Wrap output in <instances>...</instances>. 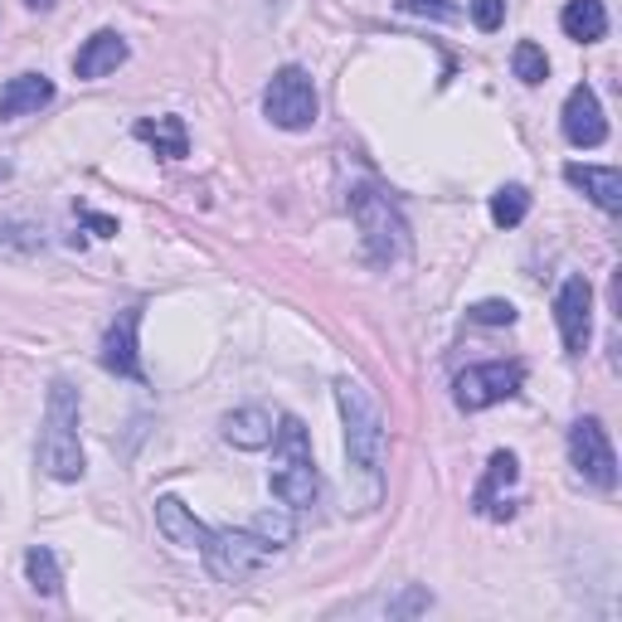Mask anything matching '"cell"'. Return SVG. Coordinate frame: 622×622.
<instances>
[{
	"label": "cell",
	"mask_w": 622,
	"mask_h": 622,
	"mask_svg": "<svg viewBox=\"0 0 622 622\" xmlns=\"http://www.w3.org/2000/svg\"><path fill=\"white\" fill-rule=\"evenodd\" d=\"M525 215H531V190L525 185H501L492 195V224L496 229H515Z\"/></svg>",
	"instance_id": "20"
},
{
	"label": "cell",
	"mask_w": 622,
	"mask_h": 622,
	"mask_svg": "<svg viewBox=\"0 0 622 622\" xmlns=\"http://www.w3.org/2000/svg\"><path fill=\"white\" fill-rule=\"evenodd\" d=\"M122 63H127V39L117 34V30H98L73 55V73L78 78H102V73H117Z\"/></svg>",
	"instance_id": "15"
},
{
	"label": "cell",
	"mask_w": 622,
	"mask_h": 622,
	"mask_svg": "<svg viewBox=\"0 0 622 622\" xmlns=\"http://www.w3.org/2000/svg\"><path fill=\"white\" fill-rule=\"evenodd\" d=\"M336 404L340 423H346V486L355 511H375L379 492H385V462H389V433L379 418L375 399L355 385V379H336Z\"/></svg>",
	"instance_id": "1"
},
{
	"label": "cell",
	"mask_w": 622,
	"mask_h": 622,
	"mask_svg": "<svg viewBox=\"0 0 622 622\" xmlns=\"http://www.w3.org/2000/svg\"><path fill=\"white\" fill-rule=\"evenodd\" d=\"M351 215H355V224H361V238H365L369 258H375L379 268L408 258V224H404L399 209L389 205V195L369 190V185H355L351 190Z\"/></svg>",
	"instance_id": "4"
},
{
	"label": "cell",
	"mask_w": 622,
	"mask_h": 622,
	"mask_svg": "<svg viewBox=\"0 0 622 622\" xmlns=\"http://www.w3.org/2000/svg\"><path fill=\"white\" fill-rule=\"evenodd\" d=\"M511 69L521 83H545L550 78V59H545V49L535 45V39H521L515 45V55H511Z\"/></svg>",
	"instance_id": "22"
},
{
	"label": "cell",
	"mask_w": 622,
	"mask_h": 622,
	"mask_svg": "<svg viewBox=\"0 0 622 622\" xmlns=\"http://www.w3.org/2000/svg\"><path fill=\"white\" fill-rule=\"evenodd\" d=\"M24 574H30V584L45 593V599H55L59 584H63L59 560H55V550H49V545H34L30 554H24Z\"/></svg>",
	"instance_id": "21"
},
{
	"label": "cell",
	"mask_w": 622,
	"mask_h": 622,
	"mask_svg": "<svg viewBox=\"0 0 622 622\" xmlns=\"http://www.w3.org/2000/svg\"><path fill=\"white\" fill-rule=\"evenodd\" d=\"M569 457H574V467L589 486H599V492H613L618 486V453L608 443V428L599 418H579L569 428Z\"/></svg>",
	"instance_id": "8"
},
{
	"label": "cell",
	"mask_w": 622,
	"mask_h": 622,
	"mask_svg": "<svg viewBox=\"0 0 622 622\" xmlns=\"http://www.w3.org/2000/svg\"><path fill=\"white\" fill-rule=\"evenodd\" d=\"M525 385V365L515 361H492V365H472L457 375V408H467V414H476V408H492L501 399H515Z\"/></svg>",
	"instance_id": "7"
},
{
	"label": "cell",
	"mask_w": 622,
	"mask_h": 622,
	"mask_svg": "<svg viewBox=\"0 0 622 622\" xmlns=\"http://www.w3.org/2000/svg\"><path fill=\"white\" fill-rule=\"evenodd\" d=\"M83 224L92 234H117V219H108V215H88V209H83Z\"/></svg>",
	"instance_id": "27"
},
{
	"label": "cell",
	"mask_w": 622,
	"mask_h": 622,
	"mask_svg": "<svg viewBox=\"0 0 622 622\" xmlns=\"http://www.w3.org/2000/svg\"><path fill=\"white\" fill-rule=\"evenodd\" d=\"M254 531H258L263 540H273L277 550H283L287 540H293V521H287V506L277 511V515H273V511H268V515H258V521H254Z\"/></svg>",
	"instance_id": "24"
},
{
	"label": "cell",
	"mask_w": 622,
	"mask_h": 622,
	"mask_svg": "<svg viewBox=\"0 0 622 622\" xmlns=\"http://www.w3.org/2000/svg\"><path fill=\"white\" fill-rule=\"evenodd\" d=\"M273 496L283 501L287 511H307L316 496H322V472L312 462V438L302 428V418H277L273 428V476H268Z\"/></svg>",
	"instance_id": "2"
},
{
	"label": "cell",
	"mask_w": 622,
	"mask_h": 622,
	"mask_svg": "<svg viewBox=\"0 0 622 622\" xmlns=\"http://www.w3.org/2000/svg\"><path fill=\"white\" fill-rule=\"evenodd\" d=\"M515 476H521V462H515V453H492V462H486V482L476 486L472 506L482 515L496 511V492H506V486H515Z\"/></svg>",
	"instance_id": "19"
},
{
	"label": "cell",
	"mask_w": 622,
	"mask_h": 622,
	"mask_svg": "<svg viewBox=\"0 0 622 622\" xmlns=\"http://www.w3.org/2000/svg\"><path fill=\"white\" fill-rule=\"evenodd\" d=\"M273 414L268 408H234L229 418H224V438L234 447H244V453H258V447L273 443Z\"/></svg>",
	"instance_id": "16"
},
{
	"label": "cell",
	"mask_w": 622,
	"mask_h": 622,
	"mask_svg": "<svg viewBox=\"0 0 622 622\" xmlns=\"http://www.w3.org/2000/svg\"><path fill=\"white\" fill-rule=\"evenodd\" d=\"M560 24H564L569 39H579V45H593V39L608 34V10H603V0H569Z\"/></svg>",
	"instance_id": "18"
},
{
	"label": "cell",
	"mask_w": 622,
	"mask_h": 622,
	"mask_svg": "<svg viewBox=\"0 0 622 622\" xmlns=\"http://www.w3.org/2000/svg\"><path fill=\"white\" fill-rule=\"evenodd\" d=\"M564 137L569 147H603L608 141V117H603V102L599 92H593L589 83H579L574 92L564 98Z\"/></svg>",
	"instance_id": "10"
},
{
	"label": "cell",
	"mask_w": 622,
	"mask_h": 622,
	"mask_svg": "<svg viewBox=\"0 0 622 622\" xmlns=\"http://www.w3.org/2000/svg\"><path fill=\"white\" fill-rule=\"evenodd\" d=\"M564 180L584 190L603 215H622V176L613 166H564Z\"/></svg>",
	"instance_id": "14"
},
{
	"label": "cell",
	"mask_w": 622,
	"mask_h": 622,
	"mask_svg": "<svg viewBox=\"0 0 622 622\" xmlns=\"http://www.w3.org/2000/svg\"><path fill=\"white\" fill-rule=\"evenodd\" d=\"M24 6H30V10H55L59 0H24Z\"/></svg>",
	"instance_id": "28"
},
{
	"label": "cell",
	"mask_w": 622,
	"mask_h": 622,
	"mask_svg": "<svg viewBox=\"0 0 622 622\" xmlns=\"http://www.w3.org/2000/svg\"><path fill=\"white\" fill-rule=\"evenodd\" d=\"M0 176H6V166H0Z\"/></svg>",
	"instance_id": "29"
},
{
	"label": "cell",
	"mask_w": 622,
	"mask_h": 622,
	"mask_svg": "<svg viewBox=\"0 0 622 622\" xmlns=\"http://www.w3.org/2000/svg\"><path fill=\"white\" fill-rule=\"evenodd\" d=\"M137 326H141V312L127 307L117 322L108 326V336H102V369H112V375L122 379H147L141 375V355H137Z\"/></svg>",
	"instance_id": "11"
},
{
	"label": "cell",
	"mask_w": 622,
	"mask_h": 622,
	"mask_svg": "<svg viewBox=\"0 0 622 622\" xmlns=\"http://www.w3.org/2000/svg\"><path fill=\"white\" fill-rule=\"evenodd\" d=\"M45 102H55V83L45 73H20L0 88V122H16V117L39 112Z\"/></svg>",
	"instance_id": "13"
},
{
	"label": "cell",
	"mask_w": 622,
	"mask_h": 622,
	"mask_svg": "<svg viewBox=\"0 0 622 622\" xmlns=\"http://www.w3.org/2000/svg\"><path fill=\"white\" fill-rule=\"evenodd\" d=\"M399 10L404 16H423V20H443V24H453L462 16L453 0H399Z\"/></svg>",
	"instance_id": "23"
},
{
	"label": "cell",
	"mask_w": 622,
	"mask_h": 622,
	"mask_svg": "<svg viewBox=\"0 0 622 622\" xmlns=\"http://www.w3.org/2000/svg\"><path fill=\"white\" fill-rule=\"evenodd\" d=\"M501 20H506V0H472V24L476 30H501Z\"/></svg>",
	"instance_id": "26"
},
{
	"label": "cell",
	"mask_w": 622,
	"mask_h": 622,
	"mask_svg": "<svg viewBox=\"0 0 622 622\" xmlns=\"http://www.w3.org/2000/svg\"><path fill=\"white\" fill-rule=\"evenodd\" d=\"M137 141H147L156 156H166V161H180L185 151H190V131H185L180 117H141L137 122Z\"/></svg>",
	"instance_id": "17"
},
{
	"label": "cell",
	"mask_w": 622,
	"mask_h": 622,
	"mask_svg": "<svg viewBox=\"0 0 622 622\" xmlns=\"http://www.w3.org/2000/svg\"><path fill=\"white\" fill-rule=\"evenodd\" d=\"M263 112H268L273 127H283V131H307L316 122V83H312V73L297 69V63L277 69L268 92H263Z\"/></svg>",
	"instance_id": "6"
},
{
	"label": "cell",
	"mask_w": 622,
	"mask_h": 622,
	"mask_svg": "<svg viewBox=\"0 0 622 622\" xmlns=\"http://www.w3.org/2000/svg\"><path fill=\"white\" fill-rule=\"evenodd\" d=\"M554 322H560L564 351L569 355H584L593 340V287L589 277H564L560 297H554Z\"/></svg>",
	"instance_id": "9"
},
{
	"label": "cell",
	"mask_w": 622,
	"mask_h": 622,
	"mask_svg": "<svg viewBox=\"0 0 622 622\" xmlns=\"http://www.w3.org/2000/svg\"><path fill=\"white\" fill-rule=\"evenodd\" d=\"M156 525H161V535L170 540V545H180V550H205L209 535H215L205 521H195V511L185 506V501H176V496L156 501Z\"/></svg>",
	"instance_id": "12"
},
{
	"label": "cell",
	"mask_w": 622,
	"mask_h": 622,
	"mask_svg": "<svg viewBox=\"0 0 622 622\" xmlns=\"http://www.w3.org/2000/svg\"><path fill=\"white\" fill-rule=\"evenodd\" d=\"M39 467L55 482H78L83 476V443H78V389L69 379L49 385L45 404V433H39Z\"/></svg>",
	"instance_id": "3"
},
{
	"label": "cell",
	"mask_w": 622,
	"mask_h": 622,
	"mask_svg": "<svg viewBox=\"0 0 622 622\" xmlns=\"http://www.w3.org/2000/svg\"><path fill=\"white\" fill-rule=\"evenodd\" d=\"M209 574L224 579V584H238V579H248L254 569H263L277 554L273 540H263L258 531H215L209 535V545L200 550Z\"/></svg>",
	"instance_id": "5"
},
{
	"label": "cell",
	"mask_w": 622,
	"mask_h": 622,
	"mask_svg": "<svg viewBox=\"0 0 622 622\" xmlns=\"http://www.w3.org/2000/svg\"><path fill=\"white\" fill-rule=\"evenodd\" d=\"M467 316H472L476 326H511V322H515V307H511V302H496V297H492V302H476Z\"/></svg>",
	"instance_id": "25"
}]
</instances>
